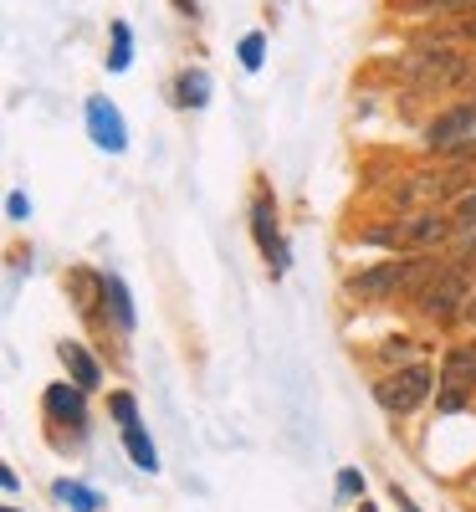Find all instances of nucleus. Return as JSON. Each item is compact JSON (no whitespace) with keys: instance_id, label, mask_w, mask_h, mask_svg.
<instances>
[{"instance_id":"nucleus-1","label":"nucleus","mask_w":476,"mask_h":512,"mask_svg":"<svg viewBox=\"0 0 476 512\" xmlns=\"http://www.w3.org/2000/svg\"><path fill=\"white\" fill-rule=\"evenodd\" d=\"M430 272H436V262L430 256H389V262H374L369 272H359L349 282V297H364V303H379V297H415Z\"/></svg>"},{"instance_id":"nucleus-2","label":"nucleus","mask_w":476,"mask_h":512,"mask_svg":"<svg viewBox=\"0 0 476 512\" xmlns=\"http://www.w3.org/2000/svg\"><path fill=\"white\" fill-rule=\"evenodd\" d=\"M451 231H456V221L441 216V210H405V216H395V221L369 226L364 241H374V246H395V251H430V246H441Z\"/></svg>"},{"instance_id":"nucleus-3","label":"nucleus","mask_w":476,"mask_h":512,"mask_svg":"<svg viewBox=\"0 0 476 512\" xmlns=\"http://www.w3.org/2000/svg\"><path fill=\"white\" fill-rule=\"evenodd\" d=\"M400 72L410 77V82H420V88H456V82H466L476 67L461 57V52H451V47H410L405 52V62H400Z\"/></svg>"},{"instance_id":"nucleus-4","label":"nucleus","mask_w":476,"mask_h":512,"mask_svg":"<svg viewBox=\"0 0 476 512\" xmlns=\"http://www.w3.org/2000/svg\"><path fill=\"white\" fill-rule=\"evenodd\" d=\"M466 297H471V277H466V267H436L430 272V282L415 292V303H420V313H430V318H456L461 308H466Z\"/></svg>"},{"instance_id":"nucleus-5","label":"nucleus","mask_w":476,"mask_h":512,"mask_svg":"<svg viewBox=\"0 0 476 512\" xmlns=\"http://www.w3.org/2000/svg\"><path fill=\"white\" fill-rule=\"evenodd\" d=\"M425 144L441 154H471L476 149V103H456L425 123Z\"/></svg>"},{"instance_id":"nucleus-6","label":"nucleus","mask_w":476,"mask_h":512,"mask_svg":"<svg viewBox=\"0 0 476 512\" xmlns=\"http://www.w3.org/2000/svg\"><path fill=\"white\" fill-rule=\"evenodd\" d=\"M441 410H461L466 395L476 390V344H456L446 349V364H441Z\"/></svg>"},{"instance_id":"nucleus-7","label":"nucleus","mask_w":476,"mask_h":512,"mask_svg":"<svg viewBox=\"0 0 476 512\" xmlns=\"http://www.w3.org/2000/svg\"><path fill=\"white\" fill-rule=\"evenodd\" d=\"M425 395H430V369H420V364L395 369V374H389V379L379 384V400H384V410H389V415H410Z\"/></svg>"},{"instance_id":"nucleus-8","label":"nucleus","mask_w":476,"mask_h":512,"mask_svg":"<svg viewBox=\"0 0 476 512\" xmlns=\"http://www.w3.org/2000/svg\"><path fill=\"white\" fill-rule=\"evenodd\" d=\"M471 180V169H441V175H415L405 190H400V205L410 210H436L451 190H461Z\"/></svg>"},{"instance_id":"nucleus-9","label":"nucleus","mask_w":476,"mask_h":512,"mask_svg":"<svg viewBox=\"0 0 476 512\" xmlns=\"http://www.w3.org/2000/svg\"><path fill=\"white\" fill-rule=\"evenodd\" d=\"M251 231H256V246H262V256L272 262V272H282V267H287V246H282V236H277V210H272L267 195L251 205Z\"/></svg>"},{"instance_id":"nucleus-10","label":"nucleus","mask_w":476,"mask_h":512,"mask_svg":"<svg viewBox=\"0 0 476 512\" xmlns=\"http://www.w3.org/2000/svg\"><path fill=\"white\" fill-rule=\"evenodd\" d=\"M88 128H93V139H98L108 154H118V149L128 144L123 118H118V108H113L108 98H88Z\"/></svg>"},{"instance_id":"nucleus-11","label":"nucleus","mask_w":476,"mask_h":512,"mask_svg":"<svg viewBox=\"0 0 476 512\" xmlns=\"http://www.w3.org/2000/svg\"><path fill=\"white\" fill-rule=\"evenodd\" d=\"M57 354H62V364H67V374H72V384H77V390H98V384H103V374H98V359H93L88 349H82V344H62Z\"/></svg>"},{"instance_id":"nucleus-12","label":"nucleus","mask_w":476,"mask_h":512,"mask_svg":"<svg viewBox=\"0 0 476 512\" xmlns=\"http://www.w3.org/2000/svg\"><path fill=\"white\" fill-rule=\"evenodd\" d=\"M47 410H52L57 420L77 425V431L88 425V410H82V390H77V384H72V390H67V384H52V390H47Z\"/></svg>"},{"instance_id":"nucleus-13","label":"nucleus","mask_w":476,"mask_h":512,"mask_svg":"<svg viewBox=\"0 0 476 512\" xmlns=\"http://www.w3.org/2000/svg\"><path fill=\"white\" fill-rule=\"evenodd\" d=\"M103 297H108V313L118 323V333H134V308H128V287L118 277H103Z\"/></svg>"},{"instance_id":"nucleus-14","label":"nucleus","mask_w":476,"mask_h":512,"mask_svg":"<svg viewBox=\"0 0 476 512\" xmlns=\"http://www.w3.org/2000/svg\"><path fill=\"white\" fill-rule=\"evenodd\" d=\"M123 446H128V456H134V466L139 472H159V456H154V441L139 431V425H123Z\"/></svg>"},{"instance_id":"nucleus-15","label":"nucleus","mask_w":476,"mask_h":512,"mask_svg":"<svg viewBox=\"0 0 476 512\" xmlns=\"http://www.w3.org/2000/svg\"><path fill=\"white\" fill-rule=\"evenodd\" d=\"M405 16H456V11H476V0H400Z\"/></svg>"},{"instance_id":"nucleus-16","label":"nucleus","mask_w":476,"mask_h":512,"mask_svg":"<svg viewBox=\"0 0 476 512\" xmlns=\"http://www.w3.org/2000/svg\"><path fill=\"white\" fill-rule=\"evenodd\" d=\"M175 98H180L185 108H205V98H210V77H205V72H180Z\"/></svg>"},{"instance_id":"nucleus-17","label":"nucleus","mask_w":476,"mask_h":512,"mask_svg":"<svg viewBox=\"0 0 476 512\" xmlns=\"http://www.w3.org/2000/svg\"><path fill=\"white\" fill-rule=\"evenodd\" d=\"M128 47H134V36H128V26H123V21H113V52H108V67H113V72H123V67H128V57H134Z\"/></svg>"},{"instance_id":"nucleus-18","label":"nucleus","mask_w":476,"mask_h":512,"mask_svg":"<svg viewBox=\"0 0 476 512\" xmlns=\"http://www.w3.org/2000/svg\"><path fill=\"white\" fill-rule=\"evenodd\" d=\"M451 221H456V226H476V185H466V190L456 195V205H451Z\"/></svg>"},{"instance_id":"nucleus-19","label":"nucleus","mask_w":476,"mask_h":512,"mask_svg":"<svg viewBox=\"0 0 476 512\" xmlns=\"http://www.w3.org/2000/svg\"><path fill=\"white\" fill-rule=\"evenodd\" d=\"M57 497H62V502H72L77 512H93V507H98V497H93L88 487H77V482H62V487H57Z\"/></svg>"},{"instance_id":"nucleus-20","label":"nucleus","mask_w":476,"mask_h":512,"mask_svg":"<svg viewBox=\"0 0 476 512\" xmlns=\"http://www.w3.org/2000/svg\"><path fill=\"white\" fill-rule=\"evenodd\" d=\"M262 52H267L262 31H251V36L241 41V67H246V72H256V67H262Z\"/></svg>"},{"instance_id":"nucleus-21","label":"nucleus","mask_w":476,"mask_h":512,"mask_svg":"<svg viewBox=\"0 0 476 512\" xmlns=\"http://www.w3.org/2000/svg\"><path fill=\"white\" fill-rule=\"evenodd\" d=\"M108 405H113V415H118L123 425H134V415H139V410H134V395H113Z\"/></svg>"},{"instance_id":"nucleus-22","label":"nucleus","mask_w":476,"mask_h":512,"mask_svg":"<svg viewBox=\"0 0 476 512\" xmlns=\"http://www.w3.org/2000/svg\"><path fill=\"white\" fill-rule=\"evenodd\" d=\"M338 492H343V497H359V492H364V477H359V472H343V477H338Z\"/></svg>"},{"instance_id":"nucleus-23","label":"nucleus","mask_w":476,"mask_h":512,"mask_svg":"<svg viewBox=\"0 0 476 512\" xmlns=\"http://www.w3.org/2000/svg\"><path fill=\"white\" fill-rule=\"evenodd\" d=\"M11 216H16V221H26V216H31V205H26V195H11Z\"/></svg>"},{"instance_id":"nucleus-24","label":"nucleus","mask_w":476,"mask_h":512,"mask_svg":"<svg viewBox=\"0 0 476 512\" xmlns=\"http://www.w3.org/2000/svg\"><path fill=\"white\" fill-rule=\"evenodd\" d=\"M461 36H466V41H476V16H466V21H461Z\"/></svg>"},{"instance_id":"nucleus-25","label":"nucleus","mask_w":476,"mask_h":512,"mask_svg":"<svg viewBox=\"0 0 476 512\" xmlns=\"http://www.w3.org/2000/svg\"><path fill=\"white\" fill-rule=\"evenodd\" d=\"M395 502H400V512H420V507H415L410 497H400V492H395Z\"/></svg>"},{"instance_id":"nucleus-26","label":"nucleus","mask_w":476,"mask_h":512,"mask_svg":"<svg viewBox=\"0 0 476 512\" xmlns=\"http://www.w3.org/2000/svg\"><path fill=\"white\" fill-rule=\"evenodd\" d=\"M359 512H374V507H359Z\"/></svg>"},{"instance_id":"nucleus-27","label":"nucleus","mask_w":476,"mask_h":512,"mask_svg":"<svg viewBox=\"0 0 476 512\" xmlns=\"http://www.w3.org/2000/svg\"><path fill=\"white\" fill-rule=\"evenodd\" d=\"M6 512H16V507H6Z\"/></svg>"}]
</instances>
